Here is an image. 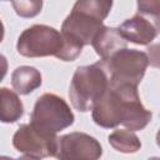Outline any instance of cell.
Returning <instances> with one entry per match:
<instances>
[{"label": "cell", "instance_id": "obj_1", "mask_svg": "<svg viewBox=\"0 0 160 160\" xmlns=\"http://www.w3.org/2000/svg\"><path fill=\"white\" fill-rule=\"evenodd\" d=\"M94 121L104 128L122 122L130 130L146 125L150 114L141 106L132 84H109L108 89L92 105Z\"/></svg>", "mask_w": 160, "mask_h": 160}, {"label": "cell", "instance_id": "obj_2", "mask_svg": "<svg viewBox=\"0 0 160 160\" xmlns=\"http://www.w3.org/2000/svg\"><path fill=\"white\" fill-rule=\"evenodd\" d=\"M108 86L109 78L100 62L91 66H81L74 74L69 96L78 110L88 111Z\"/></svg>", "mask_w": 160, "mask_h": 160}, {"label": "cell", "instance_id": "obj_3", "mask_svg": "<svg viewBox=\"0 0 160 160\" xmlns=\"http://www.w3.org/2000/svg\"><path fill=\"white\" fill-rule=\"evenodd\" d=\"M100 65L109 78V84L136 85L144 75L148 59L142 52L125 49L102 59Z\"/></svg>", "mask_w": 160, "mask_h": 160}, {"label": "cell", "instance_id": "obj_4", "mask_svg": "<svg viewBox=\"0 0 160 160\" xmlns=\"http://www.w3.org/2000/svg\"><path fill=\"white\" fill-rule=\"evenodd\" d=\"M72 121L74 115L68 104L54 94H45L38 99L30 124L44 132L55 135L59 130L71 125Z\"/></svg>", "mask_w": 160, "mask_h": 160}, {"label": "cell", "instance_id": "obj_5", "mask_svg": "<svg viewBox=\"0 0 160 160\" xmlns=\"http://www.w3.org/2000/svg\"><path fill=\"white\" fill-rule=\"evenodd\" d=\"M62 35L46 25H34L26 29L19 38L18 51L24 56H58L62 49Z\"/></svg>", "mask_w": 160, "mask_h": 160}, {"label": "cell", "instance_id": "obj_6", "mask_svg": "<svg viewBox=\"0 0 160 160\" xmlns=\"http://www.w3.org/2000/svg\"><path fill=\"white\" fill-rule=\"evenodd\" d=\"M58 139L52 134L44 132L34 125H22L14 135V146L18 151L31 158L55 155Z\"/></svg>", "mask_w": 160, "mask_h": 160}, {"label": "cell", "instance_id": "obj_7", "mask_svg": "<svg viewBox=\"0 0 160 160\" xmlns=\"http://www.w3.org/2000/svg\"><path fill=\"white\" fill-rule=\"evenodd\" d=\"M55 155L60 159H96L101 155V148L94 138L74 132L58 139Z\"/></svg>", "mask_w": 160, "mask_h": 160}, {"label": "cell", "instance_id": "obj_8", "mask_svg": "<svg viewBox=\"0 0 160 160\" xmlns=\"http://www.w3.org/2000/svg\"><path fill=\"white\" fill-rule=\"evenodd\" d=\"M91 44L102 59H108L121 48H125V39L118 29L102 26L94 36Z\"/></svg>", "mask_w": 160, "mask_h": 160}, {"label": "cell", "instance_id": "obj_9", "mask_svg": "<svg viewBox=\"0 0 160 160\" xmlns=\"http://www.w3.org/2000/svg\"><path fill=\"white\" fill-rule=\"evenodd\" d=\"M118 30L124 39L136 44H148L155 36V34H150V24L140 16L126 20Z\"/></svg>", "mask_w": 160, "mask_h": 160}, {"label": "cell", "instance_id": "obj_10", "mask_svg": "<svg viewBox=\"0 0 160 160\" xmlns=\"http://www.w3.org/2000/svg\"><path fill=\"white\" fill-rule=\"evenodd\" d=\"M41 84L40 72L30 66L18 68L12 74V86L20 94H29Z\"/></svg>", "mask_w": 160, "mask_h": 160}, {"label": "cell", "instance_id": "obj_11", "mask_svg": "<svg viewBox=\"0 0 160 160\" xmlns=\"http://www.w3.org/2000/svg\"><path fill=\"white\" fill-rule=\"evenodd\" d=\"M22 114V104L18 95L11 90L0 89V121H16Z\"/></svg>", "mask_w": 160, "mask_h": 160}, {"label": "cell", "instance_id": "obj_12", "mask_svg": "<svg viewBox=\"0 0 160 160\" xmlns=\"http://www.w3.org/2000/svg\"><path fill=\"white\" fill-rule=\"evenodd\" d=\"M112 0H78L72 11L85 14L102 21L110 11Z\"/></svg>", "mask_w": 160, "mask_h": 160}, {"label": "cell", "instance_id": "obj_13", "mask_svg": "<svg viewBox=\"0 0 160 160\" xmlns=\"http://www.w3.org/2000/svg\"><path fill=\"white\" fill-rule=\"evenodd\" d=\"M109 141L119 151L129 152V151H135L139 148L136 136L130 134L129 131H124V130H118V131L112 132L109 136Z\"/></svg>", "mask_w": 160, "mask_h": 160}, {"label": "cell", "instance_id": "obj_14", "mask_svg": "<svg viewBox=\"0 0 160 160\" xmlns=\"http://www.w3.org/2000/svg\"><path fill=\"white\" fill-rule=\"evenodd\" d=\"M12 6L18 15L22 18H31L40 12L42 0H12Z\"/></svg>", "mask_w": 160, "mask_h": 160}, {"label": "cell", "instance_id": "obj_15", "mask_svg": "<svg viewBox=\"0 0 160 160\" xmlns=\"http://www.w3.org/2000/svg\"><path fill=\"white\" fill-rule=\"evenodd\" d=\"M6 70H8V62H6V59H5V56H2V55L0 54V81H1L2 78L5 76Z\"/></svg>", "mask_w": 160, "mask_h": 160}, {"label": "cell", "instance_id": "obj_16", "mask_svg": "<svg viewBox=\"0 0 160 160\" xmlns=\"http://www.w3.org/2000/svg\"><path fill=\"white\" fill-rule=\"evenodd\" d=\"M2 36H4V26H2V22L0 21V42L2 40Z\"/></svg>", "mask_w": 160, "mask_h": 160}]
</instances>
